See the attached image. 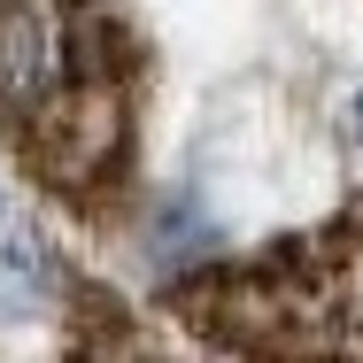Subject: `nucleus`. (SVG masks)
Masks as SVG:
<instances>
[{
	"label": "nucleus",
	"instance_id": "7ed1b4c3",
	"mask_svg": "<svg viewBox=\"0 0 363 363\" xmlns=\"http://www.w3.org/2000/svg\"><path fill=\"white\" fill-rule=\"evenodd\" d=\"M55 294H62V255H55V240H47L39 224H16V232L0 240V325L47 317Z\"/></svg>",
	"mask_w": 363,
	"mask_h": 363
},
{
	"label": "nucleus",
	"instance_id": "20e7f679",
	"mask_svg": "<svg viewBox=\"0 0 363 363\" xmlns=\"http://www.w3.org/2000/svg\"><path fill=\"white\" fill-rule=\"evenodd\" d=\"M348 132H356V140H363V93H356V101H348Z\"/></svg>",
	"mask_w": 363,
	"mask_h": 363
},
{
	"label": "nucleus",
	"instance_id": "f03ea898",
	"mask_svg": "<svg viewBox=\"0 0 363 363\" xmlns=\"http://www.w3.org/2000/svg\"><path fill=\"white\" fill-rule=\"evenodd\" d=\"M170 317L232 356H363V201L317 232H286L263 255L186 271Z\"/></svg>",
	"mask_w": 363,
	"mask_h": 363
},
{
	"label": "nucleus",
	"instance_id": "f257e3e1",
	"mask_svg": "<svg viewBox=\"0 0 363 363\" xmlns=\"http://www.w3.org/2000/svg\"><path fill=\"white\" fill-rule=\"evenodd\" d=\"M147 77L124 0H0V147L77 224H108L132 194Z\"/></svg>",
	"mask_w": 363,
	"mask_h": 363
}]
</instances>
